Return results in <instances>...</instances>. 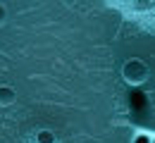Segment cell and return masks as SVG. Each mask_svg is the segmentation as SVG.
Here are the masks:
<instances>
[{
	"instance_id": "obj_1",
	"label": "cell",
	"mask_w": 155,
	"mask_h": 143,
	"mask_svg": "<svg viewBox=\"0 0 155 143\" xmlns=\"http://www.w3.org/2000/svg\"><path fill=\"white\" fill-rule=\"evenodd\" d=\"M0 7V143H155V0Z\"/></svg>"
}]
</instances>
